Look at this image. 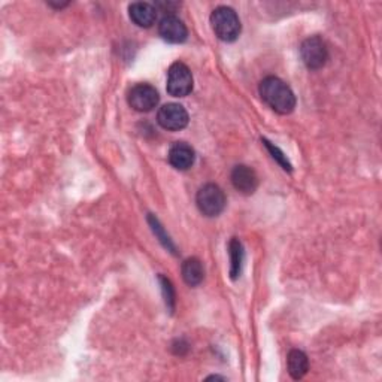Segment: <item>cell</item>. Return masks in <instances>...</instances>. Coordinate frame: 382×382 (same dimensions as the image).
<instances>
[{
  "label": "cell",
  "mask_w": 382,
  "mask_h": 382,
  "mask_svg": "<svg viewBox=\"0 0 382 382\" xmlns=\"http://www.w3.org/2000/svg\"><path fill=\"white\" fill-rule=\"evenodd\" d=\"M196 203L205 217H217L225 208V194L215 184H206L197 191Z\"/></svg>",
  "instance_id": "obj_3"
},
{
  "label": "cell",
  "mask_w": 382,
  "mask_h": 382,
  "mask_svg": "<svg viewBox=\"0 0 382 382\" xmlns=\"http://www.w3.org/2000/svg\"><path fill=\"white\" fill-rule=\"evenodd\" d=\"M232 184L233 187L242 194H252L259 187V176L254 172V169L239 164L232 172Z\"/></svg>",
  "instance_id": "obj_9"
},
{
  "label": "cell",
  "mask_w": 382,
  "mask_h": 382,
  "mask_svg": "<svg viewBox=\"0 0 382 382\" xmlns=\"http://www.w3.org/2000/svg\"><path fill=\"white\" fill-rule=\"evenodd\" d=\"M210 26L215 36L224 42H235L242 30L237 13L229 6H220L210 13Z\"/></svg>",
  "instance_id": "obj_2"
},
{
  "label": "cell",
  "mask_w": 382,
  "mask_h": 382,
  "mask_svg": "<svg viewBox=\"0 0 382 382\" xmlns=\"http://www.w3.org/2000/svg\"><path fill=\"white\" fill-rule=\"evenodd\" d=\"M288 373L293 379H302L309 371L308 356L300 349H293L288 352L287 357Z\"/></svg>",
  "instance_id": "obj_13"
},
{
  "label": "cell",
  "mask_w": 382,
  "mask_h": 382,
  "mask_svg": "<svg viewBox=\"0 0 382 382\" xmlns=\"http://www.w3.org/2000/svg\"><path fill=\"white\" fill-rule=\"evenodd\" d=\"M229 252H230V276L232 279H237L242 271L244 263V247L240 244V240L233 237L229 244Z\"/></svg>",
  "instance_id": "obj_14"
},
{
  "label": "cell",
  "mask_w": 382,
  "mask_h": 382,
  "mask_svg": "<svg viewBox=\"0 0 382 382\" xmlns=\"http://www.w3.org/2000/svg\"><path fill=\"white\" fill-rule=\"evenodd\" d=\"M259 93L263 99V102L281 116L291 114L296 108L294 93L284 81L276 77L264 78L260 82Z\"/></svg>",
  "instance_id": "obj_1"
},
{
  "label": "cell",
  "mask_w": 382,
  "mask_h": 382,
  "mask_svg": "<svg viewBox=\"0 0 382 382\" xmlns=\"http://www.w3.org/2000/svg\"><path fill=\"white\" fill-rule=\"evenodd\" d=\"M150 221H151V225H152L154 233L160 237V240L164 244V247H166V248L174 249V247H172V244H171V239H169V236H164V233H163V230H162V225L159 224V221L155 220V218H152V217H150Z\"/></svg>",
  "instance_id": "obj_17"
},
{
  "label": "cell",
  "mask_w": 382,
  "mask_h": 382,
  "mask_svg": "<svg viewBox=\"0 0 382 382\" xmlns=\"http://www.w3.org/2000/svg\"><path fill=\"white\" fill-rule=\"evenodd\" d=\"M169 163L175 167L176 171H189L194 163V150L186 142H175L167 154Z\"/></svg>",
  "instance_id": "obj_10"
},
{
  "label": "cell",
  "mask_w": 382,
  "mask_h": 382,
  "mask_svg": "<svg viewBox=\"0 0 382 382\" xmlns=\"http://www.w3.org/2000/svg\"><path fill=\"white\" fill-rule=\"evenodd\" d=\"M193 91V75L187 64L174 63L167 72V93L174 97H186Z\"/></svg>",
  "instance_id": "obj_4"
},
{
  "label": "cell",
  "mask_w": 382,
  "mask_h": 382,
  "mask_svg": "<svg viewBox=\"0 0 382 382\" xmlns=\"http://www.w3.org/2000/svg\"><path fill=\"white\" fill-rule=\"evenodd\" d=\"M130 20L137 26L148 29L157 18V9L147 2H135L129 6Z\"/></svg>",
  "instance_id": "obj_11"
},
{
  "label": "cell",
  "mask_w": 382,
  "mask_h": 382,
  "mask_svg": "<svg viewBox=\"0 0 382 382\" xmlns=\"http://www.w3.org/2000/svg\"><path fill=\"white\" fill-rule=\"evenodd\" d=\"M181 272H182L184 281H186V284L190 287L199 286L205 278V269H203L202 262L199 259H194V257L187 259L186 262L182 263Z\"/></svg>",
  "instance_id": "obj_12"
},
{
  "label": "cell",
  "mask_w": 382,
  "mask_h": 382,
  "mask_svg": "<svg viewBox=\"0 0 382 382\" xmlns=\"http://www.w3.org/2000/svg\"><path fill=\"white\" fill-rule=\"evenodd\" d=\"M263 142H264V145H266V148L269 150V151H271V154H272V157L282 166V167H284L286 169V171H291V164H290V162L287 160V157H286V155H284V152H282L278 147H275V145H272L271 142H269V140H266V139H263Z\"/></svg>",
  "instance_id": "obj_16"
},
{
  "label": "cell",
  "mask_w": 382,
  "mask_h": 382,
  "mask_svg": "<svg viewBox=\"0 0 382 382\" xmlns=\"http://www.w3.org/2000/svg\"><path fill=\"white\" fill-rule=\"evenodd\" d=\"M159 33L169 44H182V42L187 40L189 36L187 26L176 16H172V13H167V16L162 18L159 24Z\"/></svg>",
  "instance_id": "obj_8"
},
{
  "label": "cell",
  "mask_w": 382,
  "mask_h": 382,
  "mask_svg": "<svg viewBox=\"0 0 382 382\" xmlns=\"http://www.w3.org/2000/svg\"><path fill=\"white\" fill-rule=\"evenodd\" d=\"M160 282H162V290H163V294H164L166 305H167L169 309H171V313H172L174 306H175V291H174V287H172V282L169 281L167 278H164V276H160Z\"/></svg>",
  "instance_id": "obj_15"
},
{
  "label": "cell",
  "mask_w": 382,
  "mask_h": 382,
  "mask_svg": "<svg viewBox=\"0 0 382 382\" xmlns=\"http://www.w3.org/2000/svg\"><path fill=\"white\" fill-rule=\"evenodd\" d=\"M302 60L310 70L321 69L329 59V51L325 42L320 36H310L300 47Z\"/></svg>",
  "instance_id": "obj_5"
},
{
  "label": "cell",
  "mask_w": 382,
  "mask_h": 382,
  "mask_svg": "<svg viewBox=\"0 0 382 382\" xmlns=\"http://www.w3.org/2000/svg\"><path fill=\"white\" fill-rule=\"evenodd\" d=\"M160 96L150 84H136L127 94V102L137 112H150L159 105Z\"/></svg>",
  "instance_id": "obj_6"
},
{
  "label": "cell",
  "mask_w": 382,
  "mask_h": 382,
  "mask_svg": "<svg viewBox=\"0 0 382 382\" xmlns=\"http://www.w3.org/2000/svg\"><path fill=\"white\" fill-rule=\"evenodd\" d=\"M189 112L182 105L178 103H167L159 109L157 121L166 130L178 132L189 124Z\"/></svg>",
  "instance_id": "obj_7"
}]
</instances>
